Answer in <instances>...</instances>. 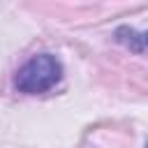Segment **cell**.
I'll list each match as a JSON object with an SVG mask.
<instances>
[{
	"instance_id": "cell-1",
	"label": "cell",
	"mask_w": 148,
	"mask_h": 148,
	"mask_svg": "<svg viewBox=\"0 0 148 148\" xmlns=\"http://www.w3.org/2000/svg\"><path fill=\"white\" fill-rule=\"evenodd\" d=\"M62 76V65L51 53H37L32 56L14 76V86L18 92L25 95H39L51 90Z\"/></svg>"
},
{
	"instance_id": "cell-2",
	"label": "cell",
	"mask_w": 148,
	"mask_h": 148,
	"mask_svg": "<svg viewBox=\"0 0 148 148\" xmlns=\"http://www.w3.org/2000/svg\"><path fill=\"white\" fill-rule=\"evenodd\" d=\"M116 42H120L123 46H127L130 51L134 53H143L146 49V37L143 32H136L134 28H127V25H120L116 30Z\"/></svg>"
}]
</instances>
